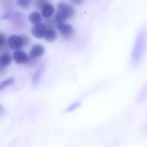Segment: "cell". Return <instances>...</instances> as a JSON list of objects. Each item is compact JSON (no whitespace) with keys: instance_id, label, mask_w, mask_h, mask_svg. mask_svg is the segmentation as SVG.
<instances>
[{"instance_id":"1","label":"cell","mask_w":147,"mask_h":147,"mask_svg":"<svg viewBox=\"0 0 147 147\" xmlns=\"http://www.w3.org/2000/svg\"><path fill=\"white\" fill-rule=\"evenodd\" d=\"M147 42V35L144 32L139 33L136 40L132 52V61L134 64L139 63L145 51Z\"/></svg>"},{"instance_id":"2","label":"cell","mask_w":147,"mask_h":147,"mask_svg":"<svg viewBox=\"0 0 147 147\" xmlns=\"http://www.w3.org/2000/svg\"><path fill=\"white\" fill-rule=\"evenodd\" d=\"M75 14V10L74 7L62 1L57 5V11L54 17V20L57 24L63 23L67 20L73 18Z\"/></svg>"},{"instance_id":"3","label":"cell","mask_w":147,"mask_h":147,"mask_svg":"<svg viewBox=\"0 0 147 147\" xmlns=\"http://www.w3.org/2000/svg\"><path fill=\"white\" fill-rule=\"evenodd\" d=\"M8 45L12 49H20L24 47V41L22 36L13 35L11 36L8 39Z\"/></svg>"},{"instance_id":"4","label":"cell","mask_w":147,"mask_h":147,"mask_svg":"<svg viewBox=\"0 0 147 147\" xmlns=\"http://www.w3.org/2000/svg\"><path fill=\"white\" fill-rule=\"evenodd\" d=\"M57 27L61 35L65 38L71 37L74 33V27L69 24H57Z\"/></svg>"},{"instance_id":"5","label":"cell","mask_w":147,"mask_h":147,"mask_svg":"<svg viewBox=\"0 0 147 147\" xmlns=\"http://www.w3.org/2000/svg\"><path fill=\"white\" fill-rule=\"evenodd\" d=\"M47 27L44 24H39L34 25L31 30L32 35L36 38H44L47 30Z\"/></svg>"},{"instance_id":"6","label":"cell","mask_w":147,"mask_h":147,"mask_svg":"<svg viewBox=\"0 0 147 147\" xmlns=\"http://www.w3.org/2000/svg\"><path fill=\"white\" fill-rule=\"evenodd\" d=\"M13 57L14 61L18 64H24L29 61V57L23 51H16L13 53Z\"/></svg>"},{"instance_id":"7","label":"cell","mask_w":147,"mask_h":147,"mask_svg":"<svg viewBox=\"0 0 147 147\" xmlns=\"http://www.w3.org/2000/svg\"><path fill=\"white\" fill-rule=\"evenodd\" d=\"M45 52V49L42 45L40 44L35 45L31 49L30 56L31 58L36 59L42 57Z\"/></svg>"},{"instance_id":"8","label":"cell","mask_w":147,"mask_h":147,"mask_svg":"<svg viewBox=\"0 0 147 147\" xmlns=\"http://www.w3.org/2000/svg\"><path fill=\"white\" fill-rule=\"evenodd\" d=\"M45 70V66H41L35 71L32 79V83L33 86H36L39 84L43 75Z\"/></svg>"},{"instance_id":"9","label":"cell","mask_w":147,"mask_h":147,"mask_svg":"<svg viewBox=\"0 0 147 147\" xmlns=\"http://www.w3.org/2000/svg\"><path fill=\"white\" fill-rule=\"evenodd\" d=\"M44 38L46 42H53L56 40L57 34L53 29H48L45 32Z\"/></svg>"},{"instance_id":"10","label":"cell","mask_w":147,"mask_h":147,"mask_svg":"<svg viewBox=\"0 0 147 147\" xmlns=\"http://www.w3.org/2000/svg\"><path fill=\"white\" fill-rule=\"evenodd\" d=\"M42 15L44 18H49L51 17L55 11L54 7L52 5L47 4L41 9Z\"/></svg>"},{"instance_id":"11","label":"cell","mask_w":147,"mask_h":147,"mask_svg":"<svg viewBox=\"0 0 147 147\" xmlns=\"http://www.w3.org/2000/svg\"><path fill=\"white\" fill-rule=\"evenodd\" d=\"M29 21L34 25L40 23L42 20L41 14L37 11L32 12L30 14L28 17Z\"/></svg>"},{"instance_id":"12","label":"cell","mask_w":147,"mask_h":147,"mask_svg":"<svg viewBox=\"0 0 147 147\" xmlns=\"http://www.w3.org/2000/svg\"><path fill=\"white\" fill-rule=\"evenodd\" d=\"M11 62V57L8 54H3L0 57V65L2 67H5L9 66Z\"/></svg>"},{"instance_id":"13","label":"cell","mask_w":147,"mask_h":147,"mask_svg":"<svg viewBox=\"0 0 147 147\" xmlns=\"http://www.w3.org/2000/svg\"><path fill=\"white\" fill-rule=\"evenodd\" d=\"M15 81V78L14 77H10L8 79L3 81L0 83V90L1 91L2 89L5 88L7 87L10 85H12Z\"/></svg>"},{"instance_id":"14","label":"cell","mask_w":147,"mask_h":147,"mask_svg":"<svg viewBox=\"0 0 147 147\" xmlns=\"http://www.w3.org/2000/svg\"><path fill=\"white\" fill-rule=\"evenodd\" d=\"M32 0H17V4L23 9H27L31 4Z\"/></svg>"},{"instance_id":"15","label":"cell","mask_w":147,"mask_h":147,"mask_svg":"<svg viewBox=\"0 0 147 147\" xmlns=\"http://www.w3.org/2000/svg\"><path fill=\"white\" fill-rule=\"evenodd\" d=\"M50 3L49 0H35L34 1V5L36 7L41 9L45 6Z\"/></svg>"},{"instance_id":"16","label":"cell","mask_w":147,"mask_h":147,"mask_svg":"<svg viewBox=\"0 0 147 147\" xmlns=\"http://www.w3.org/2000/svg\"><path fill=\"white\" fill-rule=\"evenodd\" d=\"M81 105V103L80 102H77L74 103L67 108L66 112H69L72 111H74V110L80 107Z\"/></svg>"},{"instance_id":"17","label":"cell","mask_w":147,"mask_h":147,"mask_svg":"<svg viewBox=\"0 0 147 147\" xmlns=\"http://www.w3.org/2000/svg\"><path fill=\"white\" fill-rule=\"evenodd\" d=\"M45 25L49 29H53L55 26L54 22L50 19H47L45 20Z\"/></svg>"},{"instance_id":"18","label":"cell","mask_w":147,"mask_h":147,"mask_svg":"<svg viewBox=\"0 0 147 147\" xmlns=\"http://www.w3.org/2000/svg\"><path fill=\"white\" fill-rule=\"evenodd\" d=\"M21 36L23 38V41H24V47H26L28 45L30 42V38L29 36L26 34L21 35Z\"/></svg>"},{"instance_id":"19","label":"cell","mask_w":147,"mask_h":147,"mask_svg":"<svg viewBox=\"0 0 147 147\" xmlns=\"http://www.w3.org/2000/svg\"><path fill=\"white\" fill-rule=\"evenodd\" d=\"M5 35L2 33H0V47H2L5 45Z\"/></svg>"},{"instance_id":"20","label":"cell","mask_w":147,"mask_h":147,"mask_svg":"<svg viewBox=\"0 0 147 147\" xmlns=\"http://www.w3.org/2000/svg\"><path fill=\"white\" fill-rule=\"evenodd\" d=\"M69 1L74 5H78L82 4L84 0H69Z\"/></svg>"},{"instance_id":"21","label":"cell","mask_w":147,"mask_h":147,"mask_svg":"<svg viewBox=\"0 0 147 147\" xmlns=\"http://www.w3.org/2000/svg\"><path fill=\"white\" fill-rule=\"evenodd\" d=\"M5 71V67L0 66V75H2L4 74Z\"/></svg>"}]
</instances>
